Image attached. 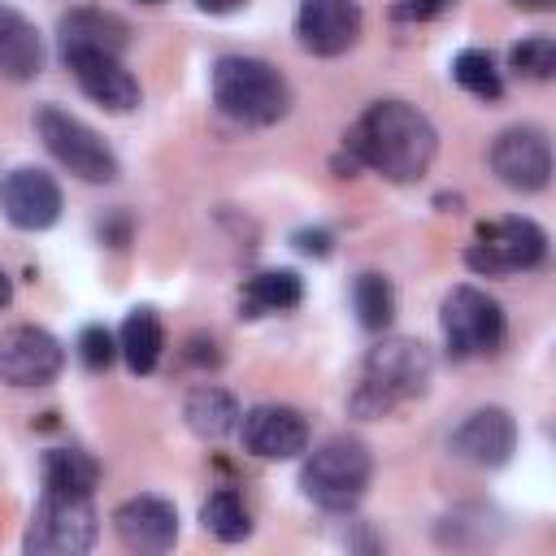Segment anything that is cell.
I'll list each match as a JSON object with an SVG mask.
<instances>
[{
	"label": "cell",
	"mask_w": 556,
	"mask_h": 556,
	"mask_svg": "<svg viewBox=\"0 0 556 556\" xmlns=\"http://www.w3.org/2000/svg\"><path fill=\"white\" fill-rule=\"evenodd\" d=\"M43 70V39L39 30L0 4V74L13 78V83H30L35 74Z\"/></svg>",
	"instance_id": "18"
},
{
	"label": "cell",
	"mask_w": 556,
	"mask_h": 556,
	"mask_svg": "<svg viewBox=\"0 0 556 556\" xmlns=\"http://www.w3.org/2000/svg\"><path fill=\"white\" fill-rule=\"evenodd\" d=\"M0 208L17 230H48L61 217V187L52 174L22 165L0 182Z\"/></svg>",
	"instance_id": "15"
},
{
	"label": "cell",
	"mask_w": 556,
	"mask_h": 556,
	"mask_svg": "<svg viewBox=\"0 0 556 556\" xmlns=\"http://www.w3.org/2000/svg\"><path fill=\"white\" fill-rule=\"evenodd\" d=\"M361 4L356 0H300L295 35L313 56H343L361 39Z\"/></svg>",
	"instance_id": "11"
},
{
	"label": "cell",
	"mask_w": 556,
	"mask_h": 556,
	"mask_svg": "<svg viewBox=\"0 0 556 556\" xmlns=\"http://www.w3.org/2000/svg\"><path fill=\"white\" fill-rule=\"evenodd\" d=\"M130 43V26L104 9H74L61 17V56L65 52H113Z\"/></svg>",
	"instance_id": "17"
},
{
	"label": "cell",
	"mask_w": 556,
	"mask_h": 556,
	"mask_svg": "<svg viewBox=\"0 0 556 556\" xmlns=\"http://www.w3.org/2000/svg\"><path fill=\"white\" fill-rule=\"evenodd\" d=\"M374 478V456L361 439H348V434H334L326 439L321 447H313L304 456V469H300V491L326 508V513H348L361 504L365 486Z\"/></svg>",
	"instance_id": "4"
},
{
	"label": "cell",
	"mask_w": 556,
	"mask_h": 556,
	"mask_svg": "<svg viewBox=\"0 0 556 556\" xmlns=\"http://www.w3.org/2000/svg\"><path fill=\"white\" fill-rule=\"evenodd\" d=\"M352 308H356V321L365 330H374V334L387 330L391 317H395V291H391V282L382 274H374V269L356 274V282H352Z\"/></svg>",
	"instance_id": "23"
},
{
	"label": "cell",
	"mask_w": 556,
	"mask_h": 556,
	"mask_svg": "<svg viewBox=\"0 0 556 556\" xmlns=\"http://www.w3.org/2000/svg\"><path fill=\"white\" fill-rule=\"evenodd\" d=\"M113 530H117L122 547L143 552V556H161L178 543V508L161 495H130L126 504H117Z\"/></svg>",
	"instance_id": "14"
},
{
	"label": "cell",
	"mask_w": 556,
	"mask_h": 556,
	"mask_svg": "<svg viewBox=\"0 0 556 556\" xmlns=\"http://www.w3.org/2000/svg\"><path fill=\"white\" fill-rule=\"evenodd\" d=\"M35 130H39L43 148H48L70 174H78L83 182H113V178H117V156H113V148H109L87 122H78L74 113H65V109H56V104H43V109L35 113Z\"/></svg>",
	"instance_id": "6"
},
{
	"label": "cell",
	"mask_w": 556,
	"mask_h": 556,
	"mask_svg": "<svg viewBox=\"0 0 556 556\" xmlns=\"http://www.w3.org/2000/svg\"><path fill=\"white\" fill-rule=\"evenodd\" d=\"M517 9H530V13H543V9H552L556 0H513Z\"/></svg>",
	"instance_id": "31"
},
{
	"label": "cell",
	"mask_w": 556,
	"mask_h": 556,
	"mask_svg": "<svg viewBox=\"0 0 556 556\" xmlns=\"http://www.w3.org/2000/svg\"><path fill=\"white\" fill-rule=\"evenodd\" d=\"M248 0H195V9H204V13H235V9H243Z\"/></svg>",
	"instance_id": "30"
},
{
	"label": "cell",
	"mask_w": 556,
	"mask_h": 556,
	"mask_svg": "<svg viewBox=\"0 0 556 556\" xmlns=\"http://www.w3.org/2000/svg\"><path fill=\"white\" fill-rule=\"evenodd\" d=\"M243 447L261 460H295L308 452V421L287 404H256L239 417Z\"/></svg>",
	"instance_id": "12"
},
{
	"label": "cell",
	"mask_w": 556,
	"mask_h": 556,
	"mask_svg": "<svg viewBox=\"0 0 556 556\" xmlns=\"http://www.w3.org/2000/svg\"><path fill=\"white\" fill-rule=\"evenodd\" d=\"M343 148L352 152L356 165H365L391 182H417L439 152V135L417 104L374 100L343 135Z\"/></svg>",
	"instance_id": "1"
},
{
	"label": "cell",
	"mask_w": 556,
	"mask_h": 556,
	"mask_svg": "<svg viewBox=\"0 0 556 556\" xmlns=\"http://www.w3.org/2000/svg\"><path fill=\"white\" fill-rule=\"evenodd\" d=\"M291 243H295L304 256H330V235H326V230H295Z\"/></svg>",
	"instance_id": "29"
},
{
	"label": "cell",
	"mask_w": 556,
	"mask_h": 556,
	"mask_svg": "<svg viewBox=\"0 0 556 556\" xmlns=\"http://www.w3.org/2000/svg\"><path fill=\"white\" fill-rule=\"evenodd\" d=\"M161 348H165V330H161L156 308H130L122 330H117V356L126 361V369L152 374L161 361Z\"/></svg>",
	"instance_id": "20"
},
{
	"label": "cell",
	"mask_w": 556,
	"mask_h": 556,
	"mask_svg": "<svg viewBox=\"0 0 556 556\" xmlns=\"http://www.w3.org/2000/svg\"><path fill=\"white\" fill-rule=\"evenodd\" d=\"M491 169L508 191H543L552 178V143L539 126H508L491 143Z\"/></svg>",
	"instance_id": "9"
},
{
	"label": "cell",
	"mask_w": 556,
	"mask_h": 556,
	"mask_svg": "<svg viewBox=\"0 0 556 556\" xmlns=\"http://www.w3.org/2000/svg\"><path fill=\"white\" fill-rule=\"evenodd\" d=\"M200 526L217 543H239V539L252 534V517H248V508H243V500L235 491H213L200 504Z\"/></svg>",
	"instance_id": "24"
},
{
	"label": "cell",
	"mask_w": 556,
	"mask_h": 556,
	"mask_svg": "<svg viewBox=\"0 0 556 556\" xmlns=\"http://www.w3.org/2000/svg\"><path fill=\"white\" fill-rule=\"evenodd\" d=\"M113 356H117V334H109L104 326H83V330H78V361H83L91 374L109 369Z\"/></svg>",
	"instance_id": "27"
},
{
	"label": "cell",
	"mask_w": 556,
	"mask_h": 556,
	"mask_svg": "<svg viewBox=\"0 0 556 556\" xmlns=\"http://www.w3.org/2000/svg\"><path fill=\"white\" fill-rule=\"evenodd\" d=\"M65 365V348L43 326H13L0 334V382L48 387Z\"/></svg>",
	"instance_id": "10"
},
{
	"label": "cell",
	"mask_w": 556,
	"mask_h": 556,
	"mask_svg": "<svg viewBox=\"0 0 556 556\" xmlns=\"http://www.w3.org/2000/svg\"><path fill=\"white\" fill-rule=\"evenodd\" d=\"M139 4H161V0H139Z\"/></svg>",
	"instance_id": "33"
},
{
	"label": "cell",
	"mask_w": 556,
	"mask_h": 556,
	"mask_svg": "<svg viewBox=\"0 0 556 556\" xmlns=\"http://www.w3.org/2000/svg\"><path fill=\"white\" fill-rule=\"evenodd\" d=\"M182 417H187V430L191 434H200V439H226L230 430H239V404H235V395L226 391V387H213V382H204V387H195L187 400H182Z\"/></svg>",
	"instance_id": "19"
},
{
	"label": "cell",
	"mask_w": 556,
	"mask_h": 556,
	"mask_svg": "<svg viewBox=\"0 0 556 556\" xmlns=\"http://www.w3.org/2000/svg\"><path fill=\"white\" fill-rule=\"evenodd\" d=\"M456 0H400L395 4V17H408V22H430L439 13H447Z\"/></svg>",
	"instance_id": "28"
},
{
	"label": "cell",
	"mask_w": 556,
	"mask_h": 556,
	"mask_svg": "<svg viewBox=\"0 0 556 556\" xmlns=\"http://www.w3.org/2000/svg\"><path fill=\"white\" fill-rule=\"evenodd\" d=\"M304 295L300 287V274L291 269H265V274H252L243 282V295H239V313L243 317H265V313H287L295 308Z\"/></svg>",
	"instance_id": "22"
},
{
	"label": "cell",
	"mask_w": 556,
	"mask_h": 556,
	"mask_svg": "<svg viewBox=\"0 0 556 556\" xmlns=\"http://www.w3.org/2000/svg\"><path fill=\"white\" fill-rule=\"evenodd\" d=\"M447 447L478 469H500L517 447V421L508 408H473L447 439Z\"/></svg>",
	"instance_id": "13"
},
{
	"label": "cell",
	"mask_w": 556,
	"mask_h": 556,
	"mask_svg": "<svg viewBox=\"0 0 556 556\" xmlns=\"http://www.w3.org/2000/svg\"><path fill=\"white\" fill-rule=\"evenodd\" d=\"M508 65H513L521 78H530V83H547V78L556 74V39H552V35H530V39L513 43Z\"/></svg>",
	"instance_id": "26"
},
{
	"label": "cell",
	"mask_w": 556,
	"mask_h": 556,
	"mask_svg": "<svg viewBox=\"0 0 556 556\" xmlns=\"http://www.w3.org/2000/svg\"><path fill=\"white\" fill-rule=\"evenodd\" d=\"M452 78H456V87H465L469 96H478V100H486V104H495V100L504 96V78H500V70H495L491 52H482V48L456 52V56H452Z\"/></svg>",
	"instance_id": "25"
},
{
	"label": "cell",
	"mask_w": 556,
	"mask_h": 556,
	"mask_svg": "<svg viewBox=\"0 0 556 556\" xmlns=\"http://www.w3.org/2000/svg\"><path fill=\"white\" fill-rule=\"evenodd\" d=\"M9 300H13V282H9V274L0 269V308H4Z\"/></svg>",
	"instance_id": "32"
},
{
	"label": "cell",
	"mask_w": 556,
	"mask_h": 556,
	"mask_svg": "<svg viewBox=\"0 0 556 556\" xmlns=\"http://www.w3.org/2000/svg\"><path fill=\"white\" fill-rule=\"evenodd\" d=\"M96 534H100V517L91 508V495L43 491V500L30 513L22 547L30 556H83L96 547Z\"/></svg>",
	"instance_id": "5"
},
{
	"label": "cell",
	"mask_w": 556,
	"mask_h": 556,
	"mask_svg": "<svg viewBox=\"0 0 556 556\" xmlns=\"http://www.w3.org/2000/svg\"><path fill=\"white\" fill-rule=\"evenodd\" d=\"M547 256V235L530 217H500L478 226V239L465 248V265L482 278H504L517 269H534Z\"/></svg>",
	"instance_id": "8"
},
{
	"label": "cell",
	"mask_w": 556,
	"mask_h": 556,
	"mask_svg": "<svg viewBox=\"0 0 556 556\" xmlns=\"http://www.w3.org/2000/svg\"><path fill=\"white\" fill-rule=\"evenodd\" d=\"M439 330L452 361L486 356L504 343V308L478 287H452L439 308Z\"/></svg>",
	"instance_id": "7"
},
{
	"label": "cell",
	"mask_w": 556,
	"mask_h": 556,
	"mask_svg": "<svg viewBox=\"0 0 556 556\" xmlns=\"http://www.w3.org/2000/svg\"><path fill=\"white\" fill-rule=\"evenodd\" d=\"M39 473H43V491L52 495H91L100 482V465L83 447H48Z\"/></svg>",
	"instance_id": "21"
},
{
	"label": "cell",
	"mask_w": 556,
	"mask_h": 556,
	"mask_svg": "<svg viewBox=\"0 0 556 556\" xmlns=\"http://www.w3.org/2000/svg\"><path fill=\"white\" fill-rule=\"evenodd\" d=\"M61 61L70 65L83 96H91L96 104H104L113 113L139 109V78L122 65V56H113V52H65Z\"/></svg>",
	"instance_id": "16"
},
{
	"label": "cell",
	"mask_w": 556,
	"mask_h": 556,
	"mask_svg": "<svg viewBox=\"0 0 556 556\" xmlns=\"http://www.w3.org/2000/svg\"><path fill=\"white\" fill-rule=\"evenodd\" d=\"M208 91L213 104L239 126H274L291 113V83L261 56H217Z\"/></svg>",
	"instance_id": "3"
},
{
	"label": "cell",
	"mask_w": 556,
	"mask_h": 556,
	"mask_svg": "<svg viewBox=\"0 0 556 556\" xmlns=\"http://www.w3.org/2000/svg\"><path fill=\"white\" fill-rule=\"evenodd\" d=\"M434 374V356L426 343L417 339H382L365 365H361V382L352 387L348 408L356 417H387L391 408L417 400L430 387Z\"/></svg>",
	"instance_id": "2"
}]
</instances>
